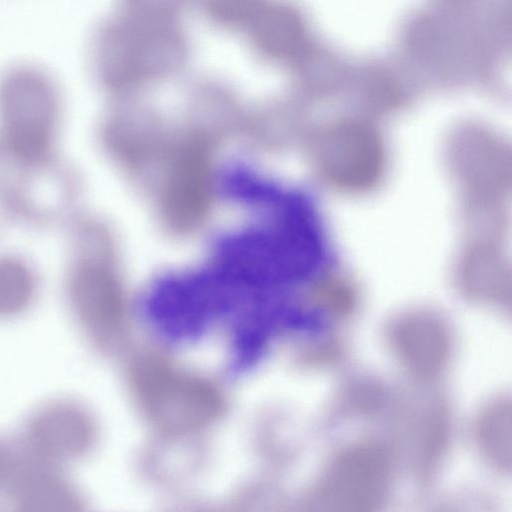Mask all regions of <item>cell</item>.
<instances>
[{
	"mask_svg": "<svg viewBox=\"0 0 512 512\" xmlns=\"http://www.w3.org/2000/svg\"><path fill=\"white\" fill-rule=\"evenodd\" d=\"M60 116L54 80L33 65H17L0 77V140L6 153L27 167L49 160Z\"/></svg>",
	"mask_w": 512,
	"mask_h": 512,
	"instance_id": "6da1fadb",
	"label": "cell"
},
{
	"mask_svg": "<svg viewBox=\"0 0 512 512\" xmlns=\"http://www.w3.org/2000/svg\"><path fill=\"white\" fill-rule=\"evenodd\" d=\"M398 459L383 439L364 437L339 447L313 484L307 504L321 511L377 510L389 498Z\"/></svg>",
	"mask_w": 512,
	"mask_h": 512,
	"instance_id": "7a4b0ae2",
	"label": "cell"
},
{
	"mask_svg": "<svg viewBox=\"0 0 512 512\" xmlns=\"http://www.w3.org/2000/svg\"><path fill=\"white\" fill-rule=\"evenodd\" d=\"M384 343L401 372L420 384L442 377L455 352L452 325L443 316L424 310L403 313L389 321Z\"/></svg>",
	"mask_w": 512,
	"mask_h": 512,
	"instance_id": "3957f363",
	"label": "cell"
},
{
	"mask_svg": "<svg viewBox=\"0 0 512 512\" xmlns=\"http://www.w3.org/2000/svg\"><path fill=\"white\" fill-rule=\"evenodd\" d=\"M65 292L73 318L88 340L100 349L113 346L125 324L119 293L109 273L78 249Z\"/></svg>",
	"mask_w": 512,
	"mask_h": 512,
	"instance_id": "277c9868",
	"label": "cell"
},
{
	"mask_svg": "<svg viewBox=\"0 0 512 512\" xmlns=\"http://www.w3.org/2000/svg\"><path fill=\"white\" fill-rule=\"evenodd\" d=\"M96 427L88 411L71 400H55L25 422L17 448L24 454L59 465L85 456L93 447Z\"/></svg>",
	"mask_w": 512,
	"mask_h": 512,
	"instance_id": "5b68a950",
	"label": "cell"
},
{
	"mask_svg": "<svg viewBox=\"0 0 512 512\" xmlns=\"http://www.w3.org/2000/svg\"><path fill=\"white\" fill-rule=\"evenodd\" d=\"M4 497L20 511L68 512L81 509L83 504L78 488L62 465L19 449Z\"/></svg>",
	"mask_w": 512,
	"mask_h": 512,
	"instance_id": "8992f818",
	"label": "cell"
},
{
	"mask_svg": "<svg viewBox=\"0 0 512 512\" xmlns=\"http://www.w3.org/2000/svg\"><path fill=\"white\" fill-rule=\"evenodd\" d=\"M138 379L139 389L155 416L175 425H198L213 416L219 408L214 391L202 383L179 377L167 366H144Z\"/></svg>",
	"mask_w": 512,
	"mask_h": 512,
	"instance_id": "52a82bcc",
	"label": "cell"
},
{
	"mask_svg": "<svg viewBox=\"0 0 512 512\" xmlns=\"http://www.w3.org/2000/svg\"><path fill=\"white\" fill-rule=\"evenodd\" d=\"M453 431L452 410L442 396L431 397L416 420L412 444V467L421 485L437 476L450 447Z\"/></svg>",
	"mask_w": 512,
	"mask_h": 512,
	"instance_id": "ba28073f",
	"label": "cell"
},
{
	"mask_svg": "<svg viewBox=\"0 0 512 512\" xmlns=\"http://www.w3.org/2000/svg\"><path fill=\"white\" fill-rule=\"evenodd\" d=\"M512 410L509 396L498 395L480 406L471 422L470 434L480 459L494 472L511 471Z\"/></svg>",
	"mask_w": 512,
	"mask_h": 512,
	"instance_id": "9c48e42d",
	"label": "cell"
},
{
	"mask_svg": "<svg viewBox=\"0 0 512 512\" xmlns=\"http://www.w3.org/2000/svg\"><path fill=\"white\" fill-rule=\"evenodd\" d=\"M36 295L32 270L21 260L0 257V318L22 313Z\"/></svg>",
	"mask_w": 512,
	"mask_h": 512,
	"instance_id": "30bf717a",
	"label": "cell"
},
{
	"mask_svg": "<svg viewBox=\"0 0 512 512\" xmlns=\"http://www.w3.org/2000/svg\"><path fill=\"white\" fill-rule=\"evenodd\" d=\"M339 408L349 417H369L377 414L387 400L386 390L372 380H357L342 391Z\"/></svg>",
	"mask_w": 512,
	"mask_h": 512,
	"instance_id": "8fae6325",
	"label": "cell"
},
{
	"mask_svg": "<svg viewBox=\"0 0 512 512\" xmlns=\"http://www.w3.org/2000/svg\"><path fill=\"white\" fill-rule=\"evenodd\" d=\"M346 356L342 340L335 335H324L309 343L301 360L309 368L329 369L339 365Z\"/></svg>",
	"mask_w": 512,
	"mask_h": 512,
	"instance_id": "7c38bea8",
	"label": "cell"
},
{
	"mask_svg": "<svg viewBox=\"0 0 512 512\" xmlns=\"http://www.w3.org/2000/svg\"><path fill=\"white\" fill-rule=\"evenodd\" d=\"M17 455V446L0 440V495L4 496Z\"/></svg>",
	"mask_w": 512,
	"mask_h": 512,
	"instance_id": "4fadbf2b",
	"label": "cell"
}]
</instances>
